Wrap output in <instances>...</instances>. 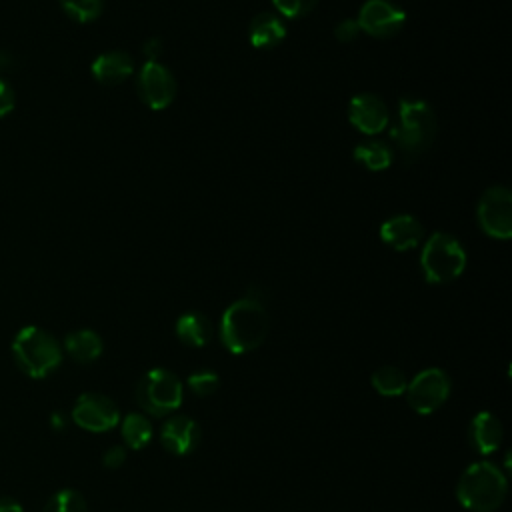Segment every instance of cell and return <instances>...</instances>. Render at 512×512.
Listing matches in <instances>:
<instances>
[{
	"label": "cell",
	"mask_w": 512,
	"mask_h": 512,
	"mask_svg": "<svg viewBox=\"0 0 512 512\" xmlns=\"http://www.w3.org/2000/svg\"><path fill=\"white\" fill-rule=\"evenodd\" d=\"M360 32L374 38H390L402 30L406 12L392 0H366L356 18Z\"/></svg>",
	"instance_id": "cell-11"
},
{
	"label": "cell",
	"mask_w": 512,
	"mask_h": 512,
	"mask_svg": "<svg viewBox=\"0 0 512 512\" xmlns=\"http://www.w3.org/2000/svg\"><path fill=\"white\" fill-rule=\"evenodd\" d=\"M504 438V428L502 422L492 414V412H478L470 426H468V440L470 446L478 452V454H492L500 448Z\"/></svg>",
	"instance_id": "cell-15"
},
{
	"label": "cell",
	"mask_w": 512,
	"mask_h": 512,
	"mask_svg": "<svg viewBox=\"0 0 512 512\" xmlns=\"http://www.w3.org/2000/svg\"><path fill=\"white\" fill-rule=\"evenodd\" d=\"M0 512H24L22 504L10 496H0Z\"/></svg>",
	"instance_id": "cell-31"
},
{
	"label": "cell",
	"mask_w": 512,
	"mask_h": 512,
	"mask_svg": "<svg viewBox=\"0 0 512 512\" xmlns=\"http://www.w3.org/2000/svg\"><path fill=\"white\" fill-rule=\"evenodd\" d=\"M42 512H88V504L78 490L62 488L50 496Z\"/></svg>",
	"instance_id": "cell-23"
},
{
	"label": "cell",
	"mask_w": 512,
	"mask_h": 512,
	"mask_svg": "<svg viewBox=\"0 0 512 512\" xmlns=\"http://www.w3.org/2000/svg\"><path fill=\"white\" fill-rule=\"evenodd\" d=\"M352 154L358 164H362L366 170H372V172H382L390 168L394 162V152L390 144L378 138H366L358 142Z\"/></svg>",
	"instance_id": "cell-20"
},
{
	"label": "cell",
	"mask_w": 512,
	"mask_h": 512,
	"mask_svg": "<svg viewBox=\"0 0 512 512\" xmlns=\"http://www.w3.org/2000/svg\"><path fill=\"white\" fill-rule=\"evenodd\" d=\"M348 120L358 132L366 136H376L388 126L390 114L384 100L378 94L362 92L350 100Z\"/></svg>",
	"instance_id": "cell-12"
},
{
	"label": "cell",
	"mask_w": 512,
	"mask_h": 512,
	"mask_svg": "<svg viewBox=\"0 0 512 512\" xmlns=\"http://www.w3.org/2000/svg\"><path fill=\"white\" fill-rule=\"evenodd\" d=\"M64 350L74 362L90 364L96 358H100V354L104 350V342L98 332H94L90 328H80V330L70 332L64 338Z\"/></svg>",
	"instance_id": "cell-19"
},
{
	"label": "cell",
	"mask_w": 512,
	"mask_h": 512,
	"mask_svg": "<svg viewBox=\"0 0 512 512\" xmlns=\"http://www.w3.org/2000/svg\"><path fill=\"white\" fill-rule=\"evenodd\" d=\"M272 4L282 18L296 20L310 14L318 4V0H272Z\"/></svg>",
	"instance_id": "cell-26"
},
{
	"label": "cell",
	"mask_w": 512,
	"mask_h": 512,
	"mask_svg": "<svg viewBox=\"0 0 512 512\" xmlns=\"http://www.w3.org/2000/svg\"><path fill=\"white\" fill-rule=\"evenodd\" d=\"M422 238L424 226L412 214H396L380 224V240L398 252L416 248Z\"/></svg>",
	"instance_id": "cell-14"
},
{
	"label": "cell",
	"mask_w": 512,
	"mask_h": 512,
	"mask_svg": "<svg viewBox=\"0 0 512 512\" xmlns=\"http://www.w3.org/2000/svg\"><path fill=\"white\" fill-rule=\"evenodd\" d=\"M176 336L182 344L186 346H194V348H200V346H206L210 340H212V334H214V328H212V322L206 314L202 312H184L178 320H176Z\"/></svg>",
	"instance_id": "cell-18"
},
{
	"label": "cell",
	"mask_w": 512,
	"mask_h": 512,
	"mask_svg": "<svg viewBox=\"0 0 512 512\" xmlns=\"http://www.w3.org/2000/svg\"><path fill=\"white\" fill-rule=\"evenodd\" d=\"M438 122L432 106L422 98L404 96L398 102L396 120L390 130L392 140L404 156V162L416 160L424 154L436 138Z\"/></svg>",
	"instance_id": "cell-2"
},
{
	"label": "cell",
	"mask_w": 512,
	"mask_h": 512,
	"mask_svg": "<svg viewBox=\"0 0 512 512\" xmlns=\"http://www.w3.org/2000/svg\"><path fill=\"white\" fill-rule=\"evenodd\" d=\"M136 88L150 110H164L176 98V78L158 60H146L138 72Z\"/></svg>",
	"instance_id": "cell-10"
},
{
	"label": "cell",
	"mask_w": 512,
	"mask_h": 512,
	"mask_svg": "<svg viewBox=\"0 0 512 512\" xmlns=\"http://www.w3.org/2000/svg\"><path fill=\"white\" fill-rule=\"evenodd\" d=\"M72 422L86 432H108L120 422V410L116 402L100 392H84L72 406Z\"/></svg>",
	"instance_id": "cell-9"
},
{
	"label": "cell",
	"mask_w": 512,
	"mask_h": 512,
	"mask_svg": "<svg viewBox=\"0 0 512 512\" xmlns=\"http://www.w3.org/2000/svg\"><path fill=\"white\" fill-rule=\"evenodd\" d=\"M334 34H336V38H338L340 42H352V40H356V38H358V34H360V26H358V22H356V20L346 18V20H342V22H338V24H336Z\"/></svg>",
	"instance_id": "cell-28"
},
{
	"label": "cell",
	"mask_w": 512,
	"mask_h": 512,
	"mask_svg": "<svg viewBox=\"0 0 512 512\" xmlns=\"http://www.w3.org/2000/svg\"><path fill=\"white\" fill-rule=\"evenodd\" d=\"M64 12L76 22H92L100 16L104 0H60Z\"/></svg>",
	"instance_id": "cell-24"
},
{
	"label": "cell",
	"mask_w": 512,
	"mask_h": 512,
	"mask_svg": "<svg viewBox=\"0 0 512 512\" xmlns=\"http://www.w3.org/2000/svg\"><path fill=\"white\" fill-rule=\"evenodd\" d=\"M286 38L284 20L272 12H260L250 20L248 40L258 50L276 48Z\"/></svg>",
	"instance_id": "cell-17"
},
{
	"label": "cell",
	"mask_w": 512,
	"mask_h": 512,
	"mask_svg": "<svg viewBox=\"0 0 512 512\" xmlns=\"http://www.w3.org/2000/svg\"><path fill=\"white\" fill-rule=\"evenodd\" d=\"M200 438H202V432L198 422L182 414L170 416L160 430L162 446L174 456H186L194 452L200 444Z\"/></svg>",
	"instance_id": "cell-13"
},
{
	"label": "cell",
	"mask_w": 512,
	"mask_h": 512,
	"mask_svg": "<svg viewBox=\"0 0 512 512\" xmlns=\"http://www.w3.org/2000/svg\"><path fill=\"white\" fill-rule=\"evenodd\" d=\"M186 384H188V390H190L192 394H196V396L204 398V396H210V394H214V392L218 390V386H220V378H218V374H216V372H212V370L204 368V370H196V372H192V374L188 376Z\"/></svg>",
	"instance_id": "cell-25"
},
{
	"label": "cell",
	"mask_w": 512,
	"mask_h": 512,
	"mask_svg": "<svg viewBox=\"0 0 512 512\" xmlns=\"http://www.w3.org/2000/svg\"><path fill=\"white\" fill-rule=\"evenodd\" d=\"M122 440L132 450H142L152 440V424L144 414L130 412L122 420Z\"/></svg>",
	"instance_id": "cell-21"
},
{
	"label": "cell",
	"mask_w": 512,
	"mask_h": 512,
	"mask_svg": "<svg viewBox=\"0 0 512 512\" xmlns=\"http://www.w3.org/2000/svg\"><path fill=\"white\" fill-rule=\"evenodd\" d=\"M452 390L450 376L442 368H424L420 370L406 386V398L414 412L428 416L434 414L448 400Z\"/></svg>",
	"instance_id": "cell-7"
},
{
	"label": "cell",
	"mask_w": 512,
	"mask_h": 512,
	"mask_svg": "<svg viewBox=\"0 0 512 512\" xmlns=\"http://www.w3.org/2000/svg\"><path fill=\"white\" fill-rule=\"evenodd\" d=\"M370 384H372V388L380 396L394 398V396H402L406 392L408 380H406V376H404V372L400 368H396V366H380V368H376L372 372Z\"/></svg>",
	"instance_id": "cell-22"
},
{
	"label": "cell",
	"mask_w": 512,
	"mask_h": 512,
	"mask_svg": "<svg viewBox=\"0 0 512 512\" xmlns=\"http://www.w3.org/2000/svg\"><path fill=\"white\" fill-rule=\"evenodd\" d=\"M90 72L102 86H116L134 72V62L126 52L110 50L96 56V60L90 66Z\"/></svg>",
	"instance_id": "cell-16"
},
{
	"label": "cell",
	"mask_w": 512,
	"mask_h": 512,
	"mask_svg": "<svg viewBox=\"0 0 512 512\" xmlns=\"http://www.w3.org/2000/svg\"><path fill=\"white\" fill-rule=\"evenodd\" d=\"M184 388L180 378L166 368L148 370L136 386L140 408L152 416H168L182 404Z\"/></svg>",
	"instance_id": "cell-6"
},
{
	"label": "cell",
	"mask_w": 512,
	"mask_h": 512,
	"mask_svg": "<svg viewBox=\"0 0 512 512\" xmlns=\"http://www.w3.org/2000/svg\"><path fill=\"white\" fill-rule=\"evenodd\" d=\"M12 358L30 378H46L62 364L60 342L40 326H24L12 340Z\"/></svg>",
	"instance_id": "cell-4"
},
{
	"label": "cell",
	"mask_w": 512,
	"mask_h": 512,
	"mask_svg": "<svg viewBox=\"0 0 512 512\" xmlns=\"http://www.w3.org/2000/svg\"><path fill=\"white\" fill-rule=\"evenodd\" d=\"M268 334V312L264 302L244 296L232 302L220 320V342L230 354L256 350Z\"/></svg>",
	"instance_id": "cell-1"
},
{
	"label": "cell",
	"mask_w": 512,
	"mask_h": 512,
	"mask_svg": "<svg viewBox=\"0 0 512 512\" xmlns=\"http://www.w3.org/2000/svg\"><path fill=\"white\" fill-rule=\"evenodd\" d=\"M126 460V448L124 446H110L104 454H102V464L110 470H116L124 464Z\"/></svg>",
	"instance_id": "cell-29"
},
{
	"label": "cell",
	"mask_w": 512,
	"mask_h": 512,
	"mask_svg": "<svg viewBox=\"0 0 512 512\" xmlns=\"http://www.w3.org/2000/svg\"><path fill=\"white\" fill-rule=\"evenodd\" d=\"M142 52L146 54L148 60H156L162 52V40L160 38H148L144 44H142Z\"/></svg>",
	"instance_id": "cell-30"
},
{
	"label": "cell",
	"mask_w": 512,
	"mask_h": 512,
	"mask_svg": "<svg viewBox=\"0 0 512 512\" xmlns=\"http://www.w3.org/2000/svg\"><path fill=\"white\" fill-rule=\"evenodd\" d=\"M466 250L460 240L448 232H434L420 252L422 276L430 284L456 280L466 268Z\"/></svg>",
	"instance_id": "cell-5"
},
{
	"label": "cell",
	"mask_w": 512,
	"mask_h": 512,
	"mask_svg": "<svg viewBox=\"0 0 512 512\" xmlns=\"http://www.w3.org/2000/svg\"><path fill=\"white\" fill-rule=\"evenodd\" d=\"M476 218L482 232L496 240L512 236V192L506 186H490L478 200Z\"/></svg>",
	"instance_id": "cell-8"
},
{
	"label": "cell",
	"mask_w": 512,
	"mask_h": 512,
	"mask_svg": "<svg viewBox=\"0 0 512 512\" xmlns=\"http://www.w3.org/2000/svg\"><path fill=\"white\" fill-rule=\"evenodd\" d=\"M16 104V94L14 88L10 86L8 80L0 78V118H4L6 114H10L14 110Z\"/></svg>",
	"instance_id": "cell-27"
},
{
	"label": "cell",
	"mask_w": 512,
	"mask_h": 512,
	"mask_svg": "<svg viewBox=\"0 0 512 512\" xmlns=\"http://www.w3.org/2000/svg\"><path fill=\"white\" fill-rule=\"evenodd\" d=\"M50 426H52L56 432H62V430L68 426V418H66V414H62V412H54V414L50 416Z\"/></svg>",
	"instance_id": "cell-32"
},
{
	"label": "cell",
	"mask_w": 512,
	"mask_h": 512,
	"mask_svg": "<svg viewBox=\"0 0 512 512\" xmlns=\"http://www.w3.org/2000/svg\"><path fill=\"white\" fill-rule=\"evenodd\" d=\"M14 66V56L0 50V70H8Z\"/></svg>",
	"instance_id": "cell-33"
},
{
	"label": "cell",
	"mask_w": 512,
	"mask_h": 512,
	"mask_svg": "<svg viewBox=\"0 0 512 512\" xmlns=\"http://www.w3.org/2000/svg\"><path fill=\"white\" fill-rule=\"evenodd\" d=\"M508 494L504 472L492 462H472L458 478L456 500L470 512H494Z\"/></svg>",
	"instance_id": "cell-3"
}]
</instances>
